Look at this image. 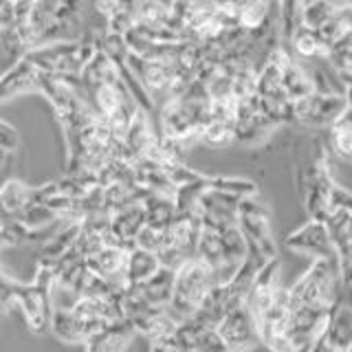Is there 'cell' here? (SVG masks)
<instances>
[{
  "label": "cell",
  "instance_id": "obj_1",
  "mask_svg": "<svg viewBox=\"0 0 352 352\" xmlns=\"http://www.w3.org/2000/svg\"><path fill=\"white\" fill-rule=\"evenodd\" d=\"M295 187L308 218L326 223L335 209L337 185L330 174L328 150L319 141L313 143V148H306L302 157L297 159Z\"/></svg>",
  "mask_w": 352,
  "mask_h": 352
},
{
  "label": "cell",
  "instance_id": "obj_2",
  "mask_svg": "<svg viewBox=\"0 0 352 352\" xmlns=\"http://www.w3.org/2000/svg\"><path fill=\"white\" fill-rule=\"evenodd\" d=\"M216 286L214 271L207 267L205 262L198 258L185 262L183 267L176 271L174 278V293L168 304V311L176 322H185V319L194 317L198 306L205 302V297L212 293Z\"/></svg>",
  "mask_w": 352,
  "mask_h": 352
},
{
  "label": "cell",
  "instance_id": "obj_3",
  "mask_svg": "<svg viewBox=\"0 0 352 352\" xmlns=\"http://www.w3.org/2000/svg\"><path fill=\"white\" fill-rule=\"evenodd\" d=\"M238 227L242 231V236L247 238L249 249L258 251L260 256L267 260L280 258L278 256V245H275L273 231H271V218L269 209L262 203L260 194L242 198L238 207Z\"/></svg>",
  "mask_w": 352,
  "mask_h": 352
},
{
  "label": "cell",
  "instance_id": "obj_4",
  "mask_svg": "<svg viewBox=\"0 0 352 352\" xmlns=\"http://www.w3.org/2000/svg\"><path fill=\"white\" fill-rule=\"evenodd\" d=\"M55 282V273L49 267H42L38 278L29 286L14 284V300L20 304L22 313H25L27 324L31 326L33 333H44L51 328V315L53 308L49 304V293Z\"/></svg>",
  "mask_w": 352,
  "mask_h": 352
},
{
  "label": "cell",
  "instance_id": "obj_5",
  "mask_svg": "<svg viewBox=\"0 0 352 352\" xmlns=\"http://www.w3.org/2000/svg\"><path fill=\"white\" fill-rule=\"evenodd\" d=\"M346 108H348L346 95L313 93L311 97L293 104V126L313 128V130H322V128L330 130Z\"/></svg>",
  "mask_w": 352,
  "mask_h": 352
},
{
  "label": "cell",
  "instance_id": "obj_6",
  "mask_svg": "<svg viewBox=\"0 0 352 352\" xmlns=\"http://www.w3.org/2000/svg\"><path fill=\"white\" fill-rule=\"evenodd\" d=\"M289 289L282 286L269 311L256 319L260 344H264L271 352H293L289 344Z\"/></svg>",
  "mask_w": 352,
  "mask_h": 352
},
{
  "label": "cell",
  "instance_id": "obj_7",
  "mask_svg": "<svg viewBox=\"0 0 352 352\" xmlns=\"http://www.w3.org/2000/svg\"><path fill=\"white\" fill-rule=\"evenodd\" d=\"M216 330L220 339L225 341V346L229 348V352H249L260 344L256 319L249 313L247 304L231 311Z\"/></svg>",
  "mask_w": 352,
  "mask_h": 352
},
{
  "label": "cell",
  "instance_id": "obj_8",
  "mask_svg": "<svg viewBox=\"0 0 352 352\" xmlns=\"http://www.w3.org/2000/svg\"><path fill=\"white\" fill-rule=\"evenodd\" d=\"M284 245L286 249L297 251V253H311V256H315V260L317 258L337 260L328 225L322 223V220H308L304 227L295 229L293 234L286 236Z\"/></svg>",
  "mask_w": 352,
  "mask_h": 352
},
{
  "label": "cell",
  "instance_id": "obj_9",
  "mask_svg": "<svg viewBox=\"0 0 352 352\" xmlns=\"http://www.w3.org/2000/svg\"><path fill=\"white\" fill-rule=\"evenodd\" d=\"M348 348H352V308L339 300L326 328L308 352H346Z\"/></svg>",
  "mask_w": 352,
  "mask_h": 352
},
{
  "label": "cell",
  "instance_id": "obj_10",
  "mask_svg": "<svg viewBox=\"0 0 352 352\" xmlns=\"http://www.w3.org/2000/svg\"><path fill=\"white\" fill-rule=\"evenodd\" d=\"M282 264H280V258H273L269 260L264 267L260 269L258 278L253 280L251 284V291L247 295V308L249 313L253 315V319H258L262 313H267L271 304L275 302V297H278L282 284H280V273H282Z\"/></svg>",
  "mask_w": 352,
  "mask_h": 352
},
{
  "label": "cell",
  "instance_id": "obj_11",
  "mask_svg": "<svg viewBox=\"0 0 352 352\" xmlns=\"http://www.w3.org/2000/svg\"><path fill=\"white\" fill-rule=\"evenodd\" d=\"M128 256H130L128 249L119 245H108L102 251H97L95 256L88 258L84 264L88 271L97 275V278L115 284L119 289H128V280H126Z\"/></svg>",
  "mask_w": 352,
  "mask_h": 352
},
{
  "label": "cell",
  "instance_id": "obj_12",
  "mask_svg": "<svg viewBox=\"0 0 352 352\" xmlns=\"http://www.w3.org/2000/svg\"><path fill=\"white\" fill-rule=\"evenodd\" d=\"M209 3L223 16L238 22L240 27L258 29L267 22L271 0H209Z\"/></svg>",
  "mask_w": 352,
  "mask_h": 352
},
{
  "label": "cell",
  "instance_id": "obj_13",
  "mask_svg": "<svg viewBox=\"0 0 352 352\" xmlns=\"http://www.w3.org/2000/svg\"><path fill=\"white\" fill-rule=\"evenodd\" d=\"M137 335L135 326H132L128 319H121V322L110 324L104 328L102 333H97L86 341V352H126L130 346L132 337Z\"/></svg>",
  "mask_w": 352,
  "mask_h": 352
},
{
  "label": "cell",
  "instance_id": "obj_14",
  "mask_svg": "<svg viewBox=\"0 0 352 352\" xmlns=\"http://www.w3.org/2000/svg\"><path fill=\"white\" fill-rule=\"evenodd\" d=\"M38 80L40 71L36 66H31L27 60H20L0 77V102L25 91H38Z\"/></svg>",
  "mask_w": 352,
  "mask_h": 352
},
{
  "label": "cell",
  "instance_id": "obj_15",
  "mask_svg": "<svg viewBox=\"0 0 352 352\" xmlns=\"http://www.w3.org/2000/svg\"><path fill=\"white\" fill-rule=\"evenodd\" d=\"M174 278H176V271L161 267L150 280L141 284H132L130 289H135L143 300L152 306H168L174 293Z\"/></svg>",
  "mask_w": 352,
  "mask_h": 352
},
{
  "label": "cell",
  "instance_id": "obj_16",
  "mask_svg": "<svg viewBox=\"0 0 352 352\" xmlns=\"http://www.w3.org/2000/svg\"><path fill=\"white\" fill-rule=\"evenodd\" d=\"M143 209H146V227L168 231L176 220L174 198H165L148 192V196L143 198Z\"/></svg>",
  "mask_w": 352,
  "mask_h": 352
},
{
  "label": "cell",
  "instance_id": "obj_17",
  "mask_svg": "<svg viewBox=\"0 0 352 352\" xmlns=\"http://www.w3.org/2000/svg\"><path fill=\"white\" fill-rule=\"evenodd\" d=\"M161 269V260L157 253L146 251V249H132L128 256V269H126V280L128 286L132 284H141L150 280L154 273Z\"/></svg>",
  "mask_w": 352,
  "mask_h": 352
},
{
  "label": "cell",
  "instance_id": "obj_18",
  "mask_svg": "<svg viewBox=\"0 0 352 352\" xmlns=\"http://www.w3.org/2000/svg\"><path fill=\"white\" fill-rule=\"evenodd\" d=\"M33 201V190L25 183L9 179L0 185V209L7 216H18Z\"/></svg>",
  "mask_w": 352,
  "mask_h": 352
},
{
  "label": "cell",
  "instance_id": "obj_19",
  "mask_svg": "<svg viewBox=\"0 0 352 352\" xmlns=\"http://www.w3.org/2000/svg\"><path fill=\"white\" fill-rule=\"evenodd\" d=\"M183 330L187 339H190L194 352H229L225 341L220 339L218 330L214 328H201L196 322H192V319H185Z\"/></svg>",
  "mask_w": 352,
  "mask_h": 352
},
{
  "label": "cell",
  "instance_id": "obj_20",
  "mask_svg": "<svg viewBox=\"0 0 352 352\" xmlns=\"http://www.w3.org/2000/svg\"><path fill=\"white\" fill-rule=\"evenodd\" d=\"M51 330L53 335L62 339V341H69V344H86V333L82 324L77 322L73 317V313L69 308H53V315H51Z\"/></svg>",
  "mask_w": 352,
  "mask_h": 352
},
{
  "label": "cell",
  "instance_id": "obj_21",
  "mask_svg": "<svg viewBox=\"0 0 352 352\" xmlns=\"http://www.w3.org/2000/svg\"><path fill=\"white\" fill-rule=\"evenodd\" d=\"M205 185L212 187V190L225 192L238 198H249V196H258V185L249 181V179H234V176H207Z\"/></svg>",
  "mask_w": 352,
  "mask_h": 352
},
{
  "label": "cell",
  "instance_id": "obj_22",
  "mask_svg": "<svg viewBox=\"0 0 352 352\" xmlns=\"http://www.w3.org/2000/svg\"><path fill=\"white\" fill-rule=\"evenodd\" d=\"M150 352H194L190 346L176 337V333L163 341H157V344H150Z\"/></svg>",
  "mask_w": 352,
  "mask_h": 352
},
{
  "label": "cell",
  "instance_id": "obj_23",
  "mask_svg": "<svg viewBox=\"0 0 352 352\" xmlns=\"http://www.w3.org/2000/svg\"><path fill=\"white\" fill-rule=\"evenodd\" d=\"M14 27H16L14 3H9V0H0V33L14 29Z\"/></svg>",
  "mask_w": 352,
  "mask_h": 352
},
{
  "label": "cell",
  "instance_id": "obj_24",
  "mask_svg": "<svg viewBox=\"0 0 352 352\" xmlns=\"http://www.w3.org/2000/svg\"><path fill=\"white\" fill-rule=\"evenodd\" d=\"M16 146H18V132L9 124H5V121H0V148L11 152L16 150Z\"/></svg>",
  "mask_w": 352,
  "mask_h": 352
},
{
  "label": "cell",
  "instance_id": "obj_25",
  "mask_svg": "<svg viewBox=\"0 0 352 352\" xmlns=\"http://www.w3.org/2000/svg\"><path fill=\"white\" fill-rule=\"evenodd\" d=\"M7 161H9V152H7V150H3V148H0V170L5 168V165H7Z\"/></svg>",
  "mask_w": 352,
  "mask_h": 352
},
{
  "label": "cell",
  "instance_id": "obj_26",
  "mask_svg": "<svg viewBox=\"0 0 352 352\" xmlns=\"http://www.w3.org/2000/svg\"><path fill=\"white\" fill-rule=\"evenodd\" d=\"M9 3H18V0H9Z\"/></svg>",
  "mask_w": 352,
  "mask_h": 352
}]
</instances>
